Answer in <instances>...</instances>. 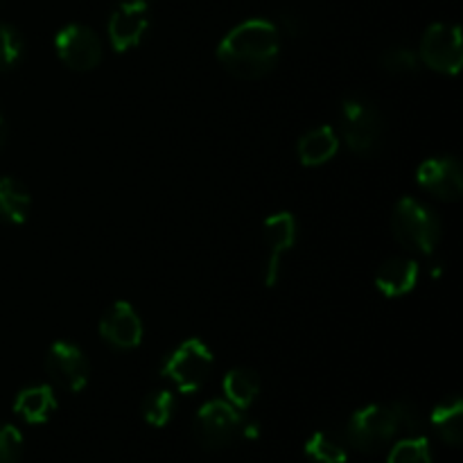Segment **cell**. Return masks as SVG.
<instances>
[{
	"label": "cell",
	"mask_w": 463,
	"mask_h": 463,
	"mask_svg": "<svg viewBox=\"0 0 463 463\" xmlns=\"http://www.w3.org/2000/svg\"><path fill=\"white\" fill-rule=\"evenodd\" d=\"M280 54L279 27L265 18H251L235 25L222 39L217 59L238 80H260L274 71Z\"/></svg>",
	"instance_id": "cell-1"
},
{
	"label": "cell",
	"mask_w": 463,
	"mask_h": 463,
	"mask_svg": "<svg viewBox=\"0 0 463 463\" xmlns=\"http://www.w3.org/2000/svg\"><path fill=\"white\" fill-rule=\"evenodd\" d=\"M420 414L411 402L393 405H366L351 416L346 425V441L360 452H378L398 437L419 434Z\"/></svg>",
	"instance_id": "cell-2"
},
{
	"label": "cell",
	"mask_w": 463,
	"mask_h": 463,
	"mask_svg": "<svg viewBox=\"0 0 463 463\" xmlns=\"http://www.w3.org/2000/svg\"><path fill=\"white\" fill-rule=\"evenodd\" d=\"M392 233L407 251L430 256L441 242V222L432 208L420 203L419 199L405 197L392 213Z\"/></svg>",
	"instance_id": "cell-3"
},
{
	"label": "cell",
	"mask_w": 463,
	"mask_h": 463,
	"mask_svg": "<svg viewBox=\"0 0 463 463\" xmlns=\"http://www.w3.org/2000/svg\"><path fill=\"white\" fill-rule=\"evenodd\" d=\"M339 134L348 145V149L362 156H371L383 145V118L380 111L360 95H351L344 99L339 111Z\"/></svg>",
	"instance_id": "cell-4"
},
{
	"label": "cell",
	"mask_w": 463,
	"mask_h": 463,
	"mask_svg": "<svg viewBox=\"0 0 463 463\" xmlns=\"http://www.w3.org/2000/svg\"><path fill=\"white\" fill-rule=\"evenodd\" d=\"M213 369V351L193 337L181 342L163 362V378L170 380L181 393H197L206 384Z\"/></svg>",
	"instance_id": "cell-5"
},
{
	"label": "cell",
	"mask_w": 463,
	"mask_h": 463,
	"mask_svg": "<svg viewBox=\"0 0 463 463\" xmlns=\"http://www.w3.org/2000/svg\"><path fill=\"white\" fill-rule=\"evenodd\" d=\"M244 416L229 401H211L197 411L194 434L206 450H224L242 437Z\"/></svg>",
	"instance_id": "cell-6"
},
{
	"label": "cell",
	"mask_w": 463,
	"mask_h": 463,
	"mask_svg": "<svg viewBox=\"0 0 463 463\" xmlns=\"http://www.w3.org/2000/svg\"><path fill=\"white\" fill-rule=\"evenodd\" d=\"M419 59L441 75H457L463 66V45L459 25L434 23L420 39Z\"/></svg>",
	"instance_id": "cell-7"
},
{
	"label": "cell",
	"mask_w": 463,
	"mask_h": 463,
	"mask_svg": "<svg viewBox=\"0 0 463 463\" xmlns=\"http://www.w3.org/2000/svg\"><path fill=\"white\" fill-rule=\"evenodd\" d=\"M57 57L75 72H89L102 61V41L90 27L72 23L61 27L54 36Z\"/></svg>",
	"instance_id": "cell-8"
},
{
	"label": "cell",
	"mask_w": 463,
	"mask_h": 463,
	"mask_svg": "<svg viewBox=\"0 0 463 463\" xmlns=\"http://www.w3.org/2000/svg\"><path fill=\"white\" fill-rule=\"evenodd\" d=\"M45 371L59 389L80 393L89 384L90 364L80 346L71 342H54L45 355Z\"/></svg>",
	"instance_id": "cell-9"
},
{
	"label": "cell",
	"mask_w": 463,
	"mask_h": 463,
	"mask_svg": "<svg viewBox=\"0 0 463 463\" xmlns=\"http://www.w3.org/2000/svg\"><path fill=\"white\" fill-rule=\"evenodd\" d=\"M149 27V9L145 0H125L109 18V43L116 52H127L143 41Z\"/></svg>",
	"instance_id": "cell-10"
},
{
	"label": "cell",
	"mask_w": 463,
	"mask_h": 463,
	"mask_svg": "<svg viewBox=\"0 0 463 463\" xmlns=\"http://www.w3.org/2000/svg\"><path fill=\"white\" fill-rule=\"evenodd\" d=\"M416 181L425 193L441 202H459L463 194V172L457 158L432 156L416 170Z\"/></svg>",
	"instance_id": "cell-11"
},
{
	"label": "cell",
	"mask_w": 463,
	"mask_h": 463,
	"mask_svg": "<svg viewBox=\"0 0 463 463\" xmlns=\"http://www.w3.org/2000/svg\"><path fill=\"white\" fill-rule=\"evenodd\" d=\"M265 242L269 247V262L265 267V285L274 288L280 279V265L283 256L297 244V217L289 211L274 213L265 220Z\"/></svg>",
	"instance_id": "cell-12"
},
{
	"label": "cell",
	"mask_w": 463,
	"mask_h": 463,
	"mask_svg": "<svg viewBox=\"0 0 463 463\" xmlns=\"http://www.w3.org/2000/svg\"><path fill=\"white\" fill-rule=\"evenodd\" d=\"M99 335L107 344L120 351H131L143 342V321L131 303L116 301L99 321Z\"/></svg>",
	"instance_id": "cell-13"
},
{
	"label": "cell",
	"mask_w": 463,
	"mask_h": 463,
	"mask_svg": "<svg viewBox=\"0 0 463 463\" xmlns=\"http://www.w3.org/2000/svg\"><path fill=\"white\" fill-rule=\"evenodd\" d=\"M419 262L414 258H389L375 274V289L387 298H401L419 285Z\"/></svg>",
	"instance_id": "cell-14"
},
{
	"label": "cell",
	"mask_w": 463,
	"mask_h": 463,
	"mask_svg": "<svg viewBox=\"0 0 463 463\" xmlns=\"http://www.w3.org/2000/svg\"><path fill=\"white\" fill-rule=\"evenodd\" d=\"M14 411L30 425L48 423L57 411V396L48 384H34L18 393L14 401Z\"/></svg>",
	"instance_id": "cell-15"
},
{
	"label": "cell",
	"mask_w": 463,
	"mask_h": 463,
	"mask_svg": "<svg viewBox=\"0 0 463 463\" xmlns=\"http://www.w3.org/2000/svg\"><path fill=\"white\" fill-rule=\"evenodd\" d=\"M337 149H339V136L330 125L310 129L307 134L301 136V140H298L297 145L298 161H301V165L306 167L324 165V163H328L330 158L337 154Z\"/></svg>",
	"instance_id": "cell-16"
},
{
	"label": "cell",
	"mask_w": 463,
	"mask_h": 463,
	"mask_svg": "<svg viewBox=\"0 0 463 463\" xmlns=\"http://www.w3.org/2000/svg\"><path fill=\"white\" fill-rule=\"evenodd\" d=\"M260 375L253 369H247V366H238V369H231L229 373L224 375V383H222V389H224V396L235 410H249V407L256 402L258 393H260Z\"/></svg>",
	"instance_id": "cell-17"
},
{
	"label": "cell",
	"mask_w": 463,
	"mask_h": 463,
	"mask_svg": "<svg viewBox=\"0 0 463 463\" xmlns=\"http://www.w3.org/2000/svg\"><path fill=\"white\" fill-rule=\"evenodd\" d=\"M434 432L441 437L443 443L448 446H459L463 441V401L459 396H450L446 401L439 402L430 416Z\"/></svg>",
	"instance_id": "cell-18"
},
{
	"label": "cell",
	"mask_w": 463,
	"mask_h": 463,
	"mask_svg": "<svg viewBox=\"0 0 463 463\" xmlns=\"http://www.w3.org/2000/svg\"><path fill=\"white\" fill-rule=\"evenodd\" d=\"M32 197L21 181L12 176H0V222L23 224L30 215Z\"/></svg>",
	"instance_id": "cell-19"
},
{
	"label": "cell",
	"mask_w": 463,
	"mask_h": 463,
	"mask_svg": "<svg viewBox=\"0 0 463 463\" xmlns=\"http://www.w3.org/2000/svg\"><path fill=\"white\" fill-rule=\"evenodd\" d=\"M303 452L312 463H346L348 441L344 434L333 432V430H319L307 439Z\"/></svg>",
	"instance_id": "cell-20"
},
{
	"label": "cell",
	"mask_w": 463,
	"mask_h": 463,
	"mask_svg": "<svg viewBox=\"0 0 463 463\" xmlns=\"http://www.w3.org/2000/svg\"><path fill=\"white\" fill-rule=\"evenodd\" d=\"M387 463H432V446L423 434H407L393 443Z\"/></svg>",
	"instance_id": "cell-21"
},
{
	"label": "cell",
	"mask_w": 463,
	"mask_h": 463,
	"mask_svg": "<svg viewBox=\"0 0 463 463\" xmlns=\"http://www.w3.org/2000/svg\"><path fill=\"white\" fill-rule=\"evenodd\" d=\"M176 414V398L175 393L161 389V392H152L143 401V419L147 420L152 428H165Z\"/></svg>",
	"instance_id": "cell-22"
},
{
	"label": "cell",
	"mask_w": 463,
	"mask_h": 463,
	"mask_svg": "<svg viewBox=\"0 0 463 463\" xmlns=\"http://www.w3.org/2000/svg\"><path fill=\"white\" fill-rule=\"evenodd\" d=\"M419 54L410 48H402V45L384 50L383 59H380L384 71L393 72V75H411V72L419 71Z\"/></svg>",
	"instance_id": "cell-23"
},
{
	"label": "cell",
	"mask_w": 463,
	"mask_h": 463,
	"mask_svg": "<svg viewBox=\"0 0 463 463\" xmlns=\"http://www.w3.org/2000/svg\"><path fill=\"white\" fill-rule=\"evenodd\" d=\"M23 41L14 27L0 23V71H9L21 59Z\"/></svg>",
	"instance_id": "cell-24"
},
{
	"label": "cell",
	"mask_w": 463,
	"mask_h": 463,
	"mask_svg": "<svg viewBox=\"0 0 463 463\" xmlns=\"http://www.w3.org/2000/svg\"><path fill=\"white\" fill-rule=\"evenodd\" d=\"M23 457V434L14 425H0V463H18Z\"/></svg>",
	"instance_id": "cell-25"
},
{
	"label": "cell",
	"mask_w": 463,
	"mask_h": 463,
	"mask_svg": "<svg viewBox=\"0 0 463 463\" xmlns=\"http://www.w3.org/2000/svg\"><path fill=\"white\" fill-rule=\"evenodd\" d=\"M5 140V122H3V116H0V145H3Z\"/></svg>",
	"instance_id": "cell-26"
}]
</instances>
